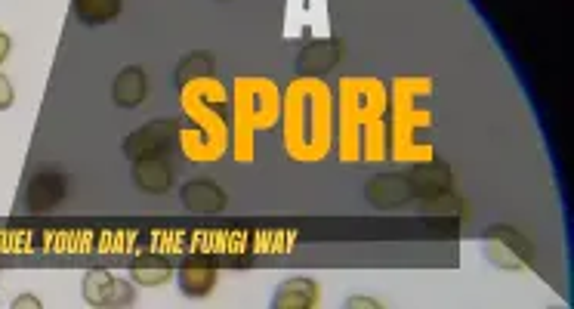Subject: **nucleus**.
Masks as SVG:
<instances>
[{"instance_id": "1", "label": "nucleus", "mask_w": 574, "mask_h": 309, "mask_svg": "<svg viewBox=\"0 0 574 309\" xmlns=\"http://www.w3.org/2000/svg\"><path fill=\"white\" fill-rule=\"evenodd\" d=\"M485 257L500 266V269H525L531 266V245H528V238L507 229V226H494L485 232Z\"/></svg>"}, {"instance_id": "2", "label": "nucleus", "mask_w": 574, "mask_h": 309, "mask_svg": "<svg viewBox=\"0 0 574 309\" xmlns=\"http://www.w3.org/2000/svg\"><path fill=\"white\" fill-rule=\"evenodd\" d=\"M84 300L90 306H99V309H118V306H133L136 300V291L130 282L112 276V272H102V269H93L87 272L84 279Z\"/></svg>"}, {"instance_id": "3", "label": "nucleus", "mask_w": 574, "mask_h": 309, "mask_svg": "<svg viewBox=\"0 0 574 309\" xmlns=\"http://www.w3.org/2000/svg\"><path fill=\"white\" fill-rule=\"evenodd\" d=\"M179 127L173 121H155L149 127H139L124 140V155L139 161V158H158L173 149Z\"/></svg>"}, {"instance_id": "4", "label": "nucleus", "mask_w": 574, "mask_h": 309, "mask_svg": "<svg viewBox=\"0 0 574 309\" xmlns=\"http://www.w3.org/2000/svg\"><path fill=\"white\" fill-rule=\"evenodd\" d=\"M146 93H149V78H146V72H142L139 65L121 68L118 78H115V84H112L115 106H121V109H136V106H142Z\"/></svg>"}, {"instance_id": "5", "label": "nucleus", "mask_w": 574, "mask_h": 309, "mask_svg": "<svg viewBox=\"0 0 574 309\" xmlns=\"http://www.w3.org/2000/svg\"><path fill=\"white\" fill-rule=\"evenodd\" d=\"M133 180L142 192L149 195H167L173 186V167L158 155V158H139L133 164Z\"/></svg>"}, {"instance_id": "6", "label": "nucleus", "mask_w": 574, "mask_h": 309, "mask_svg": "<svg viewBox=\"0 0 574 309\" xmlns=\"http://www.w3.org/2000/svg\"><path fill=\"white\" fill-rule=\"evenodd\" d=\"M321 303V288L312 279H287L278 285L272 306L275 309H312Z\"/></svg>"}, {"instance_id": "7", "label": "nucleus", "mask_w": 574, "mask_h": 309, "mask_svg": "<svg viewBox=\"0 0 574 309\" xmlns=\"http://www.w3.org/2000/svg\"><path fill=\"white\" fill-rule=\"evenodd\" d=\"M226 201V192L210 180H192L183 186V204L192 214H220Z\"/></svg>"}, {"instance_id": "8", "label": "nucleus", "mask_w": 574, "mask_h": 309, "mask_svg": "<svg viewBox=\"0 0 574 309\" xmlns=\"http://www.w3.org/2000/svg\"><path fill=\"white\" fill-rule=\"evenodd\" d=\"M65 198V180L56 170H41L38 177L28 183V208L31 211H53Z\"/></svg>"}, {"instance_id": "9", "label": "nucleus", "mask_w": 574, "mask_h": 309, "mask_svg": "<svg viewBox=\"0 0 574 309\" xmlns=\"http://www.w3.org/2000/svg\"><path fill=\"white\" fill-rule=\"evenodd\" d=\"M213 285H217V269L213 266H204V263H186L183 269H179V291H183L186 297L192 300H201L213 291Z\"/></svg>"}, {"instance_id": "10", "label": "nucleus", "mask_w": 574, "mask_h": 309, "mask_svg": "<svg viewBox=\"0 0 574 309\" xmlns=\"http://www.w3.org/2000/svg\"><path fill=\"white\" fill-rule=\"evenodd\" d=\"M71 7H75V16L84 25L96 28V25H105V22L118 19L124 0H71Z\"/></svg>"}, {"instance_id": "11", "label": "nucleus", "mask_w": 574, "mask_h": 309, "mask_svg": "<svg viewBox=\"0 0 574 309\" xmlns=\"http://www.w3.org/2000/svg\"><path fill=\"white\" fill-rule=\"evenodd\" d=\"M411 198V186L402 177H380L377 183L368 186V201L383 204V208H392V204H402Z\"/></svg>"}, {"instance_id": "12", "label": "nucleus", "mask_w": 574, "mask_h": 309, "mask_svg": "<svg viewBox=\"0 0 574 309\" xmlns=\"http://www.w3.org/2000/svg\"><path fill=\"white\" fill-rule=\"evenodd\" d=\"M334 62H337V44L321 41V44H312L309 50H303V56H300V72H306V75H321V72H328Z\"/></svg>"}, {"instance_id": "13", "label": "nucleus", "mask_w": 574, "mask_h": 309, "mask_svg": "<svg viewBox=\"0 0 574 309\" xmlns=\"http://www.w3.org/2000/svg\"><path fill=\"white\" fill-rule=\"evenodd\" d=\"M170 279V266L167 263H155V260H142V263H136L133 266V282H139V285H149V288H155V285H164Z\"/></svg>"}, {"instance_id": "14", "label": "nucleus", "mask_w": 574, "mask_h": 309, "mask_svg": "<svg viewBox=\"0 0 574 309\" xmlns=\"http://www.w3.org/2000/svg\"><path fill=\"white\" fill-rule=\"evenodd\" d=\"M201 75H213V62L204 53H192L183 65H179V84H189L192 78H201Z\"/></svg>"}, {"instance_id": "15", "label": "nucleus", "mask_w": 574, "mask_h": 309, "mask_svg": "<svg viewBox=\"0 0 574 309\" xmlns=\"http://www.w3.org/2000/svg\"><path fill=\"white\" fill-rule=\"evenodd\" d=\"M13 99H16V93H13V84L0 75V112H7L10 106H13Z\"/></svg>"}, {"instance_id": "16", "label": "nucleus", "mask_w": 574, "mask_h": 309, "mask_svg": "<svg viewBox=\"0 0 574 309\" xmlns=\"http://www.w3.org/2000/svg\"><path fill=\"white\" fill-rule=\"evenodd\" d=\"M355 306H365V309H380V300H374V297H349V300H346V309H355Z\"/></svg>"}, {"instance_id": "17", "label": "nucleus", "mask_w": 574, "mask_h": 309, "mask_svg": "<svg viewBox=\"0 0 574 309\" xmlns=\"http://www.w3.org/2000/svg\"><path fill=\"white\" fill-rule=\"evenodd\" d=\"M25 306L28 309H41V300H34L31 294H22L19 300H13V309H25Z\"/></svg>"}, {"instance_id": "18", "label": "nucleus", "mask_w": 574, "mask_h": 309, "mask_svg": "<svg viewBox=\"0 0 574 309\" xmlns=\"http://www.w3.org/2000/svg\"><path fill=\"white\" fill-rule=\"evenodd\" d=\"M10 47H13L10 34H4V31H0V62H4V59L10 56Z\"/></svg>"}]
</instances>
